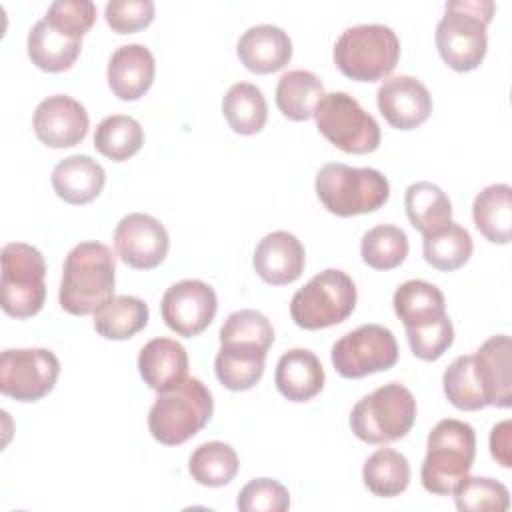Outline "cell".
<instances>
[{"label":"cell","mask_w":512,"mask_h":512,"mask_svg":"<svg viewBox=\"0 0 512 512\" xmlns=\"http://www.w3.org/2000/svg\"><path fill=\"white\" fill-rule=\"evenodd\" d=\"M392 306L404 328L432 322L446 314V302L440 288L426 280H406L394 292Z\"/></svg>","instance_id":"f1b7e54d"},{"label":"cell","mask_w":512,"mask_h":512,"mask_svg":"<svg viewBox=\"0 0 512 512\" xmlns=\"http://www.w3.org/2000/svg\"><path fill=\"white\" fill-rule=\"evenodd\" d=\"M442 384H444V394L448 402L458 410L474 412L488 406L472 354L458 356L444 370Z\"/></svg>","instance_id":"d590c367"},{"label":"cell","mask_w":512,"mask_h":512,"mask_svg":"<svg viewBox=\"0 0 512 512\" xmlns=\"http://www.w3.org/2000/svg\"><path fill=\"white\" fill-rule=\"evenodd\" d=\"M322 96L324 84L310 70H288L280 76L276 86V106L294 122L312 118Z\"/></svg>","instance_id":"83f0119b"},{"label":"cell","mask_w":512,"mask_h":512,"mask_svg":"<svg viewBox=\"0 0 512 512\" xmlns=\"http://www.w3.org/2000/svg\"><path fill=\"white\" fill-rule=\"evenodd\" d=\"M148 306L138 296H114L94 312V328L102 338L128 340L148 324Z\"/></svg>","instance_id":"f546056e"},{"label":"cell","mask_w":512,"mask_h":512,"mask_svg":"<svg viewBox=\"0 0 512 512\" xmlns=\"http://www.w3.org/2000/svg\"><path fill=\"white\" fill-rule=\"evenodd\" d=\"M44 20L60 34L82 40L96 20V4L90 0H56L48 6Z\"/></svg>","instance_id":"60d3db41"},{"label":"cell","mask_w":512,"mask_h":512,"mask_svg":"<svg viewBox=\"0 0 512 512\" xmlns=\"http://www.w3.org/2000/svg\"><path fill=\"white\" fill-rule=\"evenodd\" d=\"M398 360L394 334L380 324H364L332 346V364L344 378H364L388 370Z\"/></svg>","instance_id":"8fae6325"},{"label":"cell","mask_w":512,"mask_h":512,"mask_svg":"<svg viewBox=\"0 0 512 512\" xmlns=\"http://www.w3.org/2000/svg\"><path fill=\"white\" fill-rule=\"evenodd\" d=\"M238 468L240 462L234 448L218 440L200 444L188 460V470L192 478L208 488L226 486L228 482L234 480Z\"/></svg>","instance_id":"d6a6232c"},{"label":"cell","mask_w":512,"mask_h":512,"mask_svg":"<svg viewBox=\"0 0 512 512\" xmlns=\"http://www.w3.org/2000/svg\"><path fill=\"white\" fill-rule=\"evenodd\" d=\"M362 480L374 496L392 498L408 488L410 464L406 456L394 448H378L364 462Z\"/></svg>","instance_id":"1f68e13d"},{"label":"cell","mask_w":512,"mask_h":512,"mask_svg":"<svg viewBox=\"0 0 512 512\" xmlns=\"http://www.w3.org/2000/svg\"><path fill=\"white\" fill-rule=\"evenodd\" d=\"M52 188L58 198L80 206L92 202L104 188V168L86 154H74L60 160L52 170Z\"/></svg>","instance_id":"603a6c76"},{"label":"cell","mask_w":512,"mask_h":512,"mask_svg":"<svg viewBox=\"0 0 512 512\" xmlns=\"http://www.w3.org/2000/svg\"><path fill=\"white\" fill-rule=\"evenodd\" d=\"M222 112L228 126L242 136L256 134L268 118V104L262 90L250 82H236L222 100Z\"/></svg>","instance_id":"4dcf8cb0"},{"label":"cell","mask_w":512,"mask_h":512,"mask_svg":"<svg viewBox=\"0 0 512 512\" xmlns=\"http://www.w3.org/2000/svg\"><path fill=\"white\" fill-rule=\"evenodd\" d=\"M304 262L306 254L302 242L286 230L266 234L252 256L256 274L272 286H284L298 280L304 270Z\"/></svg>","instance_id":"e0dca14e"},{"label":"cell","mask_w":512,"mask_h":512,"mask_svg":"<svg viewBox=\"0 0 512 512\" xmlns=\"http://www.w3.org/2000/svg\"><path fill=\"white\" fill-rule=\"evenodd\" d=\"M114 280L116 262L110 248L102 242H80L64 260L58 302L68 314H94L114 298Z\"/></svg>","instance_id":"6da1fadb"},{"label":"cell","mask_w":512,"mask_h":512,"mask_svg":"<svg viewBox=\"0 0 512 512\" xmlns=\"http://www.w3.org/2000/svg\"><path fill=\"white\" fill-rule=\"evenodd\" d=\"M362 260L374 270H392L408 256V236L402 228L380 224L370 228L360 242Z\"/></svg>","instance_id":"8d00e7d4"},{"label":"cell","mask_w":512,"mask_h":512,"mask_svg":"<svg viewBox=\"0 0 512 512\" xmlns=\"http://www.w3.org/2000/svg\"><path fill=\"white\" fill-rule=\"evenodd\" d=\"M144 144V130L132 116L114 114L104 118L94 132V148L114 160L124 162L134 156Z\"/></svg>","instance_id":"e575fe53"},{"label":"cell","mask_w":512,"mask_h":512,"mask_svg":"<svg viewBox=\"0 0 512 512\" xmlns=\"http://www.w3.org/2000/svg\"><path fill=\"white\" fill-rule=\"evenodd\" d=\"M138 372L148 388L170 390L188 378L186 348L172 338H152L138 354Z\"/></svg>","instance_id":"44dd1931"},{"label":"cell","mask_w":512,"mask_h":512,"mask_svg":"<svg viewBox=\"0 0 512 512\" xmlns=\"http://www.w3.org/2000/svg\"><path fill=\"white\" fill-rule=\"evenodd\" d=\"M436 26V46L442 60L456 72L478 68L486 56V26L494 16L492 0H450Z\"/></svg>","instance_id":"7a4b0ae2"},{"label":"cell","mask_w":512,"mask_h":512,"mask_svg":"<svg viewBox=\"0 0 512 512\" xmlns=\"http://www.w3.org/2000/svg\"><path fill=\"white\" fill-rule=\"evenodd\" d=\"M512 342L510 336L498 334L488 338L474 356L488 406L508 408L512 404Z\"/></svg>","instance_id":"d6986e66"},{"label":"cell","mask_w":512,"mask_h":512,"mask_svg":"<svg viewBox=\"0 0 512 512\" xmlns=\"http://www.w3.org/2000/svg\"><path fill=\"white\" fill-rule=\"evenodd\" d=\"M154 56L144 44H124L108 60V86L120 100L142 98L154 82Z\"/></svg>","instance_id":"ac0fdd59"},{"label":"cell","mask_w":512,"mask_h":512,"mask_svg":"<svg viewBox=\"0 0 512 512\" xmlns=\"http://www.w3.org/2000/svg\"><path fill=\"white\" fill-rule=\"evenodd\" d=\"M266 352L254 344L240 342H224L214 360L216 378L228 390L242 392L256 386V382L264 374Z\"/></svg>","instance_id":"cb8c5ba5"},{"label":"cell","mask_w":512,"mask_h":512,"mask_svg":"<svg viewBox=\"0 0 512 512\" xmlns=\"http://www.w3.org/2000/svg\"><path fill=\"white\" fill-rule=\"evenodd\" d=\"M236 54L250 72L270 74L290 62L292 42L280 26L258 24L240 36Z\"/></svg>","instance_id":"ffe728a7"},{"label":"cell","mask_w":512,"mask_h":512,"mask_svg":"<svg viewBox=\"0 0 512 512\" xmlns=\"http://www.w3.org/2000/svg\"><path fill=\"white\" fill-rule=\"evenodd\" d=\"M472 218L488 242L508 244L512 234V188L490 184L480 190L472 204Z\"/></svg>","instance_id":"d4e9b609"},{"label":"cell","mask_w":512,"mask_h":512,"mask_svg":"<svg viewBox=\"0 0 512 512\" xmlns=\"http://www.w3.org/2000/svg\"><path fill=\"white\" fill-rule=\"evenodd\" d=\"M320 134L348 154H368L380 146L378 122L348 92L324 94L314 110Z\"/></svg>","instance_id":"30bf717a"},{"label":"cell","mask_w":512,"mask_h":512,"mask_svg":"<svg viewBox=\"0 0 512 512\" xmlns=\"http://www.w3.org/2000/svg\"><path fill=\"white\" fill-rule=\"evenodd\" d=\"M214 400L206 384L186 378L178 386L158 392L148 412V430L164 446H178L196 436L212 418Z\"/></svg>","instance_id":"277c9868"},{"label":"cell","mask_w":512,"mask_h":512,"mask_svg":"<svg viewBox=\"0 0 512 512\" xmlns=\"http://www.w3.org/2000/svg\"><path fill=\"white\" fill-rule=\"evenodd\" d=\"M82 50V40L54 30L44 18L28 32V56L44 72H64L74 66Z\"/></svg>","instance_id":"484cf974"},{"label":"cell","mask_w":512,"mask_h":512,"mask_svg":"<svg viewBox=\"0 0 512 512\" xmlns=\"http://www.w3.org/2000/svg\"><path fill=\"white\" fill-rule=\"evenodd\" d=\"M236 506L242 512H284L290 508V494L272 478H256L240 490Z\"/></svg>","instance_id":"b9f144b4"},{"label":"cell","mask_w":512,"mask_h":512,"mask_svg":"<svg viewBox=\"0 0 512 512\" xmlns=\"http://www.w3.org/2000/svg\"><path fill=\"white\" fill-rule=\"evenodd\" d=\"M510 448H512V424L510 420H502L490 432V454L500 466L510 468L512 466Z\"/></svg>","instance_id":"ee69618b"},{"label":"cell","mask_w":512,"mask_h":512,"mask_svg":"<svg viewBox=\"0 0 512 512\" xmlns=\"http://www.w3.org/2000/svg\"><path fill=\"white\" fill-rule=\"evenodd\" d=\"M406 338H408L410 350L416 358L434 362L452 346L454 328H452L448 314H444L432 322H424V324L406 328Z\"/></svg>","instance_id":"ab89813d"},{"label":"cell","mask_w":512,"mask_h":512,"mask_svg":"<svg viewBox=\"0 0 512 512\" xmlns=\"http://www.w3.org/2000/svg\"><path fill=\"white\" fill-rule=\"evenodd\" d=\"M106 24L118 34H132L154 20V2L150 0H110L104 8Z\"/></svg>","instance_id":"7bdbcfd3"},{"label":"cell","mask_w":512,"mask_h":512,"mask_svg":"<svg viewBox=\"0 0 512 512\" xmlns=\"http://www.w3.org/2000/svg\"><path fill=\"white\" fill-rule=\"evenodd\" d=\"M404 208L410 224L422 234L430 236L452 220L450 198L440 186L432 182H414L406 188Z\"/></svg>","instance_id":"4316f807"},{"label":"cell","mask_w":512,"mask_h":512,"mask_svg":"<svg viewBox=\"0 0 512 512\" xmlns=\"http://www.w3.org/2000/svg\"><path fill=\"white\" fill-rule=\"evenodd\" d=\"M356 306L354 280L338 270L328 268L306 286H302L290 302V316L304 330H320L344 322Z\"/></svg>","instance_id":"9c48e42d"},{"label":"cell","mask_w":512,"mask_h":512,"mask_svg":"<svg viewBox=\"0 0 512 512\" xmlns=\"http://www.w3.org/2000/svg\"><path fill=\"white\" fill-rule=\"evenodd\" d=\"M452 494L462 512H504L510 506L508 488L486 476H464Z\"/></svg>","instance_id":"74e56055"},{"label":"cell","mask_w":512,"mask_h":512,"mask_svg":"<svg viewBox=\"0 0 512 512\" xmlns=\"http://www.w3.org/2000/svg\"><path fill=\"white\" fill-rule=\"evenodd\" d=\"M472 238L458 222H448L430 236H424V260L442 272L464 266L472 256Z\"/></svg>","instance_id":"836d02e7"},{"label":"cell","mask_w":512,"mask_h":512,"mask_svg":"<svg viewBox=\"0 0 512 512\" xmlns=\"http://www.w3.org/2000/svg\"><path fill=\"white\" fill-rule=\"evenodd\" d=\"M332 56L344 76L356 82H376L396 68L400 40L390 26L358 24L340 34Z\"/></svg>","instance_id":"8992f818"},{"label":"cell","mask_w":512,"mask_h":512,"mask_svg":"<svg viewBox=\"0 0 512 512\" xmlns=\"http://www.w3.org/2000/svg\"><path fill=\"white\" fill-rule=\"evenodd\" d=\"M60 362L46 348H8L0 354V392L18 402H36L56 384Z\"/></svg>","instance_id":"7c38bea8"},{"label":"cell","mask_w":512,"mask_h":512,"mask_svg":"<svg viewBox=\"0 0 512 512\" xmlns=\"http://www.w3.org/2000/svg\"><path fill=\"white\" fill-rule=\"evenodd\" d=\"M324 368L318 356L306 348L284 352L276 364L274 382L278 392L292 402H308L324 388Z\"/></svg>","instance_id":"7402d4cb"},{"label":"cell","mask_w":512,"mask_h":512,"mask_svg":"<svg viewBox=\"0 0 512 512\" xmlns=\"http://www.w3.org/2000/svg\"><path fill=\"white\" fill-rule=\"evenodd\" d=\"M46 262L38 248L24 242H10L2 248L0 304L12 318L38 314L46 298Z\"/></svg>","instance_id":"ba28073f"},{"label":"cell","mask_w":512,"mask_h":512,"mask_svg":"<svg viewBox=\"0 0 512 512\" xmlns=\"http://www.w3.org/2000/svg\"><path fill=\"white\" fill-rule=\"evenodd\" d=\"M114 248L124 264L136 270H150L166 258L170 238L160 220L150 214L132 212L116 224Z\"/></svg>","instance_id":"5bb4252c"},{"label":"cell","mask_w":512,"mask_h":512,"mask_svg":"<svg viewBox=\"0 0 512 512\" xmlns=\"http://www.w3.org/2000/svg\"><path fill=\"white\" fill-rule=\"evenodd\" d=\"M376 104L384 120L398 130H412L432 114V96L414 76H392L376 92Z\"/></svg>","instance_id":"2e32d148"},{"label":"cell","mask_w":512,"mask_h":512,"mask_svg":"<svg viewBox=\"0 0 512 512\" xmlns=\"http://www.w3.org/2000/svg\"><path fill=\"white\" fill-rule=\"evenodd\" d=\"M240 342L254 344L268 350L274 342V328L270 320L258 310H238L232 312L220 328V344Z\"/></svg>","instance_id":"f35d334b"},{"label":"cell","mask_w":512,"mask_h":512,"mask_svg":"<svg viewBox=\"0 0 512 512\" xmlns=\"http://www.w3.org/2000/svg\"><path fill=\"white\" fill-rule=\"evenodd\" d=\"M218 310L216 292L202 280H180L172 284L160 302L162 320L178 336L192 338L204 332Z\"/></svg>","instance_id":"4fadbf2b"},{"label":"cell","mask_w":512,"mask_h":512,"mask_svg":"<svg viewBox=\"0 0 512 512\" xmlns=\"http://www.w3.org/2000/svg\"><path fill=\"white\" fill-rule=\"evenodd\" d=\"M416 420V400L400 382H390L362 396L350 412V428L366 444L404 438Z\"/></svg>","instance_id":"52a82bcc"},{"label":"cell","mask_w":512,"mask_h":512,"mask_svg":"<svg viewBox=\"0 0 512 512\" xmlns=\"http://www.w3.org/2000/svg\"><path fill=\"white\" fill-rule=\"evenodd\" d=\"M476 456L474 428L456 418L440 420L428 434L420 478L424 490L448 496L468 476Z\"/></svg>","instance_id":"3957f363"},{"label":"cell","mask_w":512,"mask_h":512,"mask_svg":"<svg viewBox=\"0 0 512 512\" xmlns=\"http://www.w3.org/2000/svg\"><path fill=\"white\" fill-rule=\"evenodd\" d=\"M316 194L328 212L348 218L382 208L388 202L390 184L374 168L330 162L316 174Z\"/></svg>","instance_id":"5b68a950"},{"label":"cell","mask_w":512,"mask_h":512,"mask_svg":"<svg viewBox=\"0 0 512 512\" xmlns=\"http://www.w3.org/2000/svg\"><path fill=\"white\" fill-rule=\"evenodd\" d=\"M88 124L86 108L66 94L44 98L32 118L36 138L48 148H72L80 144L88 134Z\"/></svg>","instance_id":"9a60e30c"}]
</instances>
